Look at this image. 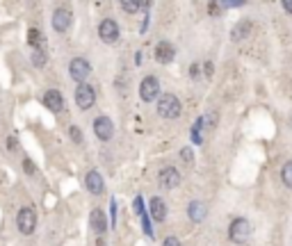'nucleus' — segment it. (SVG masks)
Instances as JSON below:
<instances>
[{
	"mask_svg": "<svg viewBox=\"0 0 292 246\" xmlns=\"http://www.w3.org/2000/svg\"><path fill=\"white\" fill-rule=\"evenodd\" d=\"M85 185H87V189H89V194H103L105 180H103V176H100L98 171H89L85 176Z\"/></svg>",
	"mask_w": 292,
	"mask_h": 246,
	"instance_id": "nucleus-15",
	"label": "nucleus"
},
{
	"mask_svg": "<svg viewBox=\"0 0 292 246\" xmlns=\"http://www.w3.org/2000/svg\"><path fill=\"white\" fill-rule=\"evenodd\" d=\"M27 44L34 48V50H41V44H44V37H41L39 30H30L27 32Z\"/></svg>",
	"mask_w": 292,
	"mask_h": 246,
	"instance_id": "nucleus-18",
	"label": "nucleus"
},
{
	"mask_svg": "<svg viewBox=\"0 0 292 246\" xmlns=\"http://www.w3.org/2000/svg\"><path fill=\"white\" fill-rule=\"evenodd\" d=\"M203 71H206V75L210 78V75H213V71H215V68H213V62H206V67H203Z\"/></svg>",
	"mask_w": 292,
	"mask_h": 246,
	"instance_id": "nucleus-31",
	"label": "nucleus"
},
{
	"mask_svg": "<svg viewBox=\"0 0 292 246\" xmlns=\"http://www.w3.org/2000/svg\"><path fill=\"white\" fill-rule=\"evenodd\" d=\"M94 134L98 137V141H110L114 137V123L110 121V116L100 114L94 119Z\"/></svg>",
	"mask_w": 292,
	"mask_h": 246,
	"instance_id": "nucleus-6",
	"label": "nucleus"
},
{
	"mask_svg": "<svg viewBox=\"0 0 292 246\" xmlns=\"http://www.w3.org/2000/svg\"><path fill=\"white\" fill-rule=\"evenodd\" d=\"M180 157H183V162H187V164H192V160H194L192 148H183V151H180Z\"/></svg>",
	"mask_w": 292,
	"mask_h": 246,
	"instance_id": "nucleus-26",
	"label": "nucleus"
},
{
	"mask_svg": "<svg viewBox=\"0 0 292 246\" xmlns=\"http://www.w3.org/2000/svg\"><path fill=\"white\" fill-rule=\"evenodd\" d=\"M190 75H192V78H196V75H199V67H192V68H190Z\"/></svg>",
	"mask_w": 292,
	"mask_h": 246,
	"instance_id": "nucleus-34",
	"label": "nucleus"
},
{
	"mask_svg": "<svg viewBox=\"0 0 292 246\" xmlns=\"http://www.w3.org/2000/svg\"><path fill=\"white\" fill-rule=\"evenodd\" d=\"M228 237L233 244H246L251 240V224L246 219H235L228 228Z\"/></svg>",
	"mask_w": 292,
	"mask_h": 246,
	"instance_id": "nucleus-2",
	"label": "nucleus"
},
{
	"mask_svg": "<svg viewBox=\"0 0 292 246\" xmlns=\"http://www.w3.org/2000/svg\"><path fill=\"white\" fill-rule=\"evenodd\" d=\"M180 112H183V107H180L178 96H173V93H162L158 98V114L162 119H178Z\"/></svg>",
	"mask_w": 292,
	"mask_h": 246,
	"instance_id": "nucleus-1",
	"label": "nucleus"
},
{
	"mask_svg": "<svg viewBox=\"0 0 292 246\" xmlns=\"http://www.w3.org/2000/svg\"><path fill=\"white\" fill-rule=\"evenodd\" d=\"M50 23H53L55 32H67L69 27L73 25V12L69 9V7H60V9H55L53 12Z\"/></svg>",
	"mask_w": 292,
	"mask_h": 246,
	"instance_id": "nucleus-8",
	"label": "nucleus"
},
{
	"mask_svg": "<svg viewBox=\"0 0 292 246\" xmlns=\"http://www.w3.org/2000/svg\"><path fill=\"white\" fill-rule=\"evenodd\" d=\"M32 64L37 68H41L44 64H46V53L44 50H34V55H32Z\"/></svg>",
	"mask_w": 292,
	"mask_h": 246,
	"instance_id": "nucleus-22",
	"label": "nucleus"
},
{
	"mask_svg": "<svg viewBox=\"0 0 292 246\" xmlns=\"http://www.w3.org/2000/svg\"><path fill=\"white\" fill-rule=\"evenodd\" d=\"M16 226H19V230L23 235H32L34 230H37V214H34V210L30 205L19 210V214H16Z\"/></svg>",
	"mask_w": 292,
	"mask_h": 246,
	"instance_id": "nucleus-3",
	"label": "nucleus"
},
{
	"mask_svg": "<svg viewBox=\"0 0 292 246\" xmlns=\"http://www.w3.org/2000/svg\"><path fill=\"white\" fill-rule=\"evenodd\" d=\"M249 34H251V23H249V21H240L238 25L233 27L231 41H233V44H242Z\"/></svg>",
	"mask_w": 292,
	"mask_h": 246,
	"instance_id": "nucleus-17",
	"label": "nucleus"
},
{
	"mask_svg": "<svg viewBox=\"0 0 292 246\" xmlns=\"http://www.w3.org/2000/svg\"><path fill=\"white\" fill-rule=\"evenodd\" d=\"M96 246H105V240H103V237H98V242H96Z\"/></svg>",
	"mask_w": 292,
	"mask_h": 246,
	"instance_id": "nucleus-35",
	"label": "nucleus"
},
{
	"mask_svg": "<svg viewBox=\"0 0 292 246\" xmlns=\"http://www.w3.org/2000/svg\"><path fill=\"white\" fill-rule=\"evenodd\" d=\"M44 105L50 110V112H60L62 107H64V96H62L57 89H48L44 93Z\"/></svg>",
	"mask_w": 292,
	"mask_h": 246,
	"instance_id": "nucleus-12",
	"label": "nucleus"
},
{
	"mask_svg": "<svg viewBox=\"0 0 292 246\" xmlns=\"http://www.w3.org/2000/svg\"><path fill=\"white\" fill-rule=\"evenodd\" d=\"M89 226H92V230L98 237H103V233L107 230V219L105 214H103V210H92V214H89Z\"/></svg>",
	"mask_w": 292,
	"mask_h": 246,
	"instance_id": "nucleus-14",
	"label": "nucleus"
},
{
	"mask_svg": "<svg viewBox=\"0 0 292 246\" xmlns=\"http://www.w3.org/2000/svg\"><path fill=\"white\" fill-rule=\"evenodd\" d=\"M281 178H283V185H286L288 189H292V162H286V164H283Z\"/></svg>",
	"mask_w": 292,
	"mask_h": 246,
	"instance_id": "nucleus-20",
	"label": "nucleus"
},
{
	"mask_svg": "<svg viewBox=\"0 0 292 246\" xmlns=\"http://www.w3.org/2000/svg\"><path fill=\"white\" fill-rule=\"evenodd\" d=\"M94 103H96L94 87L87 85V82H80V85L75 87V105H78L80 110H89V107H94Z\"/></svg>",
	"mask_w": 292,
	"mask_h": 246,
	"instance_id": "nucleus-4",
	"label": "nucleus"
},
{
	"mask_svg": "<svg viewBox=\"0 0 292 246\" xmlns=\"http://www.w3.org/2000/svg\"><path fill=\"white\" fill-rule=\"evenodd\" d=\"M98 34H100V39L105 41V44H117V41H119V25H117L112 19L100 21Z\"/></svg>",
	"mask_w": 292,
	"mask_h": 246,
	"instance_id": "nucleus-10",
	"label": "nucleus"
},
{
	"mask_svg": "<svg viewBox=\"0 0 292 246\" xmlns=\"http://www.w3.org/2000/svg\"><path fill=\"white\" fill-rule=\"evenodd\" d=\"M133 207H135V212L140 214H144V201H142V196H137V199H135V203H133Z\"/></svg>",
	"mask_w": 292,
	"mask_h": 246,
	"instance_id": "nucleus-27",
	"label": "nucleus"
},
{
	"mask_svg": "<svg viewBox=\"0 0 292 246\" xmlns=\"http://www.w3.org/2000/svg\"><path fill=\"white\" fill-rule=\"evenodd\" d=\"M16 146H19V144H16V137H9V139H7V148H12L14 151Z\"/></svg>",
	"mask_w": 292,
	"mask_h": 246,
	"instance_id": "nucleus-33",
	"label": "nucleus"
},
{
	"mask_svg": "<svg viewBox=\"0 0 292 246\" xmlns=\"http://www.w3.org/2000/svg\"><path fill=\"white\" fill-rule=\"evenodd\" d=\"M208 14L219 16V14H221V2H219V0H210V2H208Z\"/></svg>",
	"mask_w": 292,
	"mask_h": 246,
	"instance_id": "nucleus-23",
	"label": "nucleus"
},
{
	"mask_svg": "<svg viewBox=\"0 0 292 246\" xmlns=\"http://www.w3.org/2000/svg\"><path fill=\"white\" fill-rule=\"evenodd\" d=\"M148 214L153 221H165L167 219V203L160 196H153L148 203Z\"/></svg>",
	"mask_w": 292,
	"mask_h": 246,
	"instance_id": "nucleus-13",
	"label": "nucleus"
},
{
	"mask_svg": "<svg viewBox=\"0 0 292 246\" xmlns=\"http://www.w3.org/2000/svg\"><path fill=\"white\" fill-rule=\"evenodd\" d=\"M110 207H112V226H114V224H117V201L114 199H112V205Z\"/></svg>",
	"mask_w": 292,
	"mask_h": 246,
	"instance_id": "nucleus-32",
	"label": "nucleus"
},
{
	"mask_svg": "<svg viewBox=\"0 0 292 246\" xmlns=\"http://www.w3.org/2000/svg\"><path fill=\"white\" fill-rule=\"evenodd\" d=\"M162 246H180V242L176 240V237H167L165 244H162Z\"/></svg>",
	"mask_w": 292,
	"mask_h": 246,
	"instance_id": "nucleus-29",
	"label": "nucleus"
},
{
	"mask_svg": "<svg viewBox=\"0 0 292 246\" xmlns=\"http://www.w3.org/2000/svg\"><path fill=\"white\" fill-rule=\"evenodd\" d=\"M206 214H208V207L203 201H192V203L187 205V217H190L194 224H201V221L206 219Z\"/></svg>",
	"mask_w": 292,
	"mask_h": 246,
	"instance_id": "nucleus-16",
	"label": "nucleus"
},
{
	"mask_svg": "<svg viewBox=\"0 0 292 246\" xmlns=\"http://www.w3.org/2000/svg\"><path fill=\"white\" fill-rule=\"evenodd\" d=\"M89 73H92L89 62H87L85 57H73L71 64H69V75H71L73 80L80 85V82H85L87 78H89Z\"/></svg>",
	"mask_w": 292,
	"mask_h": 246,
	"instance_id": "nucleus-7",
	"label": "nucleus"
},
{
	"mask_svg": "<svg viewBox=\"0 0 292 246\" xmlns=\"http://www.w3.org/2000/svg\"><path fill=\"white\" fill-rule=\"evenodd\" d=\"M281 5H283V9L288 14H292V0H281Z\"/></svg>",
	"mask_w": 292,
	"mask_h": 246,
	"instance_id": "nucleus-30",
	"label": "nucleus"
},
{
	"mask_svg": "<svg viewBox=\"0 0 292 246\" xmlns=\"http://www.w3.org/2000/svg\"><path fill=\"white\" fill-rule=\"evenodd\" d=\"M173 55H176V48H173V44H169V41H160L158 46H155V60H158L160 64L173 62Z\"/></svg>",
	"mask_w": 292,
	"mask_h": 246,
	"instance_id": "nucleus-11",
	"label": "nucleus"
},
{
	"mask_svg": "<svg viewBox=\"0 0 292 246\" xmlns=\"http://www.w3.org/2000/svg\"><path fill=\"white\" fill-rule=\"evenodd\" d=\"M140 98L144 103H153L155 98H160V82L155 75H146L140 85Z\"/></svg>",
	"mask_w": 292,
	"mask_h": 246,
	"instance_id": "nucleus-5",
	"label": "nucleus"
},
{
	"mask_svg": "<svg viewBox=\"0 0 292 246\" xmlns=\"http://www.w3.org/2000/svg\"><path fill=\"white\" fill-rule=\"evenodd\" d=\"M23 169H25L27 176H37V166H34L32 160H23Z\"/></svg>",
	"mask_w": 292,
	"mask_h": 246,
	"instance_id": "nucleus-25",
	"label": "nucleus"
},
{
	"mask_svg": "<svg viewBox=\"0 0 292 246\" xmlns=\"http://www.w3.org/2000/svg\"><path fill=\"white\" fill-rule=\"evenodd\" d=\"M158 182H160L162 189L171 192V189H176V187L180 185V171L178 169H173V166H165L158 176Z\"/></svg>",
	"mask_w": 292,
	"mask_h": 246,
	"instance_id": "nucleus-9",
	"label": "nucleus"
},
{
	"mask_svg": "<svg viewBox=\"0 0 292 246\" xmlns=\"http://www.w3.org/2000/svg\"><path fill=\"white\" fill-rule=\"evenodd\" d=\"M201 128H203V119H199L192 126V141L194 144H201V141H203V137H201Z\"/></svg>",
	"mask_w": 292,
	"mask_h": 246,
	"instance_id": "nucleus-21",
	"label": "nucleus"
},
{
	"mask_svg": "<svg viewBox=\"0 0 292 246\" xmlns=\"http://www.w3.org/2000/svg\"><path fill=\"white\" fill-rule=\"evenodd\" d=\"M69 134H71V139L75 141V144H80V141H82V133H80L78 126H71V128H69Z\"/></svg>",
	"mask_w": 292,
	"mask_h": 246,
	"instance_id": "nucleus-24",
	"label": "nucleus"
},
{
	"mask_svg": "<svg viewBox=\"0 0 292 246\" xmlns=\"http://www.w3.org/2000/svg\"><path fill=\"white\" fill-rule=\"evenodd\" d=\"M142 2H144V0H121V7H123L126 14H135L142 9Z\"/></svg>",
	"mask_w": 292,
	"mask_h": 246,
	"instance_id": "nucleus-19",
	"label": "nucleus"
},
{
	"mask_svg": "<svg viewBox=\"0 0 292 246\" xmlns=\"http://www.w3.org/2000/svg\"><path fill=\"white\" fill-rule=\"evenodd\" d=\"M219 2H221L224 7H242L246 0H219Z\"/></svg>",
	"mask_w": 292,
	"mask_h": 246,
	"instance_id": "nucleus-28",
	"label": "nucleus"
}]
</instances>
